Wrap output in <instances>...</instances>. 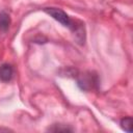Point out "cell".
Masks as SVG:
<instances>
[{
    "label": "cell",
    "mask_w": 133,
    "mask_h": 133,
    "mask_svg": "<svg viewBox=\"0 0 133 133\" xmlns=\"http://www.w3.org/2000/svg\"><path fill=\"white\" fill-rule=\"evenodd\" d=\"M77 82H78L79 87L81 89H83V90L94 89L98 85V83H99L97 75H95V74H92L90 72H86V73L81 74L78 77Z\"/></svg>",
    "instance_id": "obj_1"
},
{
    "label": "cell",
    "mask_w": 133,
    "mask_h": 133,
    "mask_svg": "<svg viewBox=\"0 0 133 133\" xmlns=\"http://www.w3.org/2000/svg\"><path fill=\"white\" fill-rule=\"evenodd\" d=\"M14 75V69L10 64L4 63L0 66V80L3 82H8L11 80Z\"/></svg>",
    "instance_id": "obj_2"
},
{
    "label": "cell",
    "mask_w": 133,
    "mask_h": 133,
    "mask_svg": "<svg viewBox=\"0 0 133 133\" xmlns=\"http://www.w3.org/2000/svg\"><path fill=\"white\" fill-rule=\"evenodd\" d=\"M10 25V17L7 12L1 11L0 12V31L6 32Z\"/></svg>",
    "instance_id": "obj_3"
},
{
    "label": "cell",
    "mask_w": 133,
    "mask_h": 133,
    "mask_svg": "<svg viewBox=\"0 0 133 133\" xmlns=\"http://www.w3.org/2000/svg\"><path fill=\"white\" fill-rule=\"evenodd\" d=\"M121 126H122V128H123L125 131H127V132H132V117L127 116V117L122 118V121H121Z\"/></svg>",
    "instance_id": "obj_4"
},
{
    "label": "cell",
    "mask_w": 133,
    "mask_h": 133,
    "mask_svg": "<svg viewBox=\"0 0 133 133\" xmlns=\"http://www.w3.org/2000/svg\"><path fill=\"white\" fill-rule=\"evenodd\" d=\"M49 131H55V132H68V131H72L71 129H69L68 127H60V126H57V125H54L52 128H49Z\"/></svg>",
    "instance_id": "obj_5"
}]
</instances>
